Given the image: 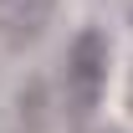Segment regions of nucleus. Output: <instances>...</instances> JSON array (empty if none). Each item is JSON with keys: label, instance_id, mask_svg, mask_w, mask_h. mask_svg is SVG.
Here are the masks:
<instances>
[{"label": "nucleus", "instance_id": "6", "mask_svg": "<svg viewBox=\"0 0 133 133\" xmlns=\"http://www.w3.org/2000/svg\"><path fill=\"white\" fill-rule=\"evenodd\" d=\"M5 5H10V0H0V10H5Z\"/></svg>", "mask_w": 133, "mask_h": 133}, {"label": "nucleus", "instance_id": "3", "mask_svg": "<svg viewBox=\"0 0 133 133\" xmlns=\"http://www.w3.org/2000/svg\"><path fill=\"white\" fill-rule=\"evenodd\" d=\"M46 118H51V87L41 77H31V82L21 87V123H26V133H41Z\"/></svg>", "mask_w": 133, "mask_h": 133}, {"label": "nucleus", "instance_id": "2", "mask_svg": "<svg viewBox=\"0 0 133 133\" xmlns=\"http://www.w3.org/2000/svg\"><path fill=\"white\" fill-rule=\"evenodd\" d=\"M51 16H56V0H10V5H5V26H0L5 46H10V51L36 46V41L46 36Z\"/></svg>", "mask_w": 133, "mask_h": 133}, {"label": "nucleus", "instance_id": "1", "mask_svg": "<svg viewBox=\"0 0 133 133\" xmlns=\"http://www.w3.org/2000/svg\"><path fill=\"white\" fill-rule=\"evenodd\" d=\"M66 77L77 87V102H97V87L108 77V36L97 26L72 36V51H66Z\"/></svg>", "mask_w": 133, "mask_h": 133}, {"label": "nucleus", "instance_id": "5", "mask_svg": "<svg viewBox=\"0 0 133 133\" xmlns=\"http://www.w3.org/2000/svg\"><path fill=\"white\" fill-rule=\"evenodd\" d=\"M102 133H123V128H102Z\"/></svg>", "mask_w": 133, "mask_h": 133}, {"label": "nucleus", "instance_id": "4", "mask_svg": "<svg viewBox=\"0 0 133 133\" xmlns=\"http://www.w3.org/2000/svg\"><path fill=\"white\" fill-rule=\"evenodd\" d=\"M128 26H133V0H128Z\"/></svg>", "mask_w": 133, "mask_h": 133}]
</instances>
